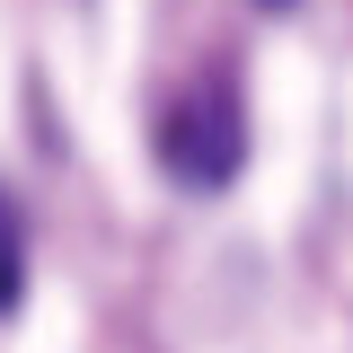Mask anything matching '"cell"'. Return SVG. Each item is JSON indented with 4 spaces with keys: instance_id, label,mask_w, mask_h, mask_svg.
<instances>
[{
    "instance_id": "3",
    "label": "cell",
    "mask_w": 353,
    "mask_h": 353,
    "mask_svg": "<svg viewBox=\"0 0 353 353\" xmlns=\"http://www.w3.org/2000/svg\"><path fill=\"white\" fill-rule=\"evenodd\" d=\"M265 9H283V0H265Z\"/></svg>"
},
{
    "instance_id": "1",
    "label": "cell",
    "mask_w": 353,
    "mask_h": 353,
    "mask_svg": "<svg viewBox=\"0 0 353 353\" xmlns=\"http://www.w3.org/2000/svg\"><path fill=\"white\" fill-rule=\"evenodd\" d=\"M150 141H159V168H168L185 194H221L230 176L248 168V97H239V71L212 62V71L176 80Z\"/></svg>"
},
{
    "instance_id": "2",
    "label": "cell",
    "mask_w": 353,
    "mask_h": 353,
    "mask_svg": "<svg viewBox=\"0 0 353 353\" xmlns=\"http://www.w3.org/2000/svg\"><path fill=\"white\" fill-rule=\"evenodd\" d=\"M27 292V230H18V203L0 194V309H18Z\"/></svg>"
}]
</instances>
